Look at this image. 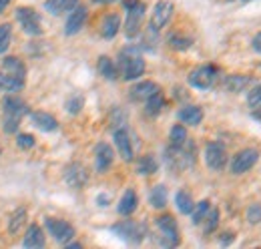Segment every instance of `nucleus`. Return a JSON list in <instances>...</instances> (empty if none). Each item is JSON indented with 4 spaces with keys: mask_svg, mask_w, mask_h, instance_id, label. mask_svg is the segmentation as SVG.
<instances>
[{
    "mask_svg": "<svg viewBox=\"0 0 261 249\" xmlns=\"http://www.w3.org/2000/svg\"><path fill=\"white\" fill-rule=\"evenodd\" d=\"M2 111H4V131L6 133H16L18 127H20V121L24 115H29V107L22 98L14 96V94H8L2 98Z\"/></svg>",
    "mask_w": 261,
    "mask_h": 249,
    "instance_id": "nucleus-1",
    "label": "nucleus"
},
{
    "mask_svg": "<svg viewBox=\"0 0 261 249\" xmlns=\"http://www.w3.org/2000/svg\"><path fill=\"white\" fill-rule=\"evenodd\" d=\"M119 74L125 81H137L143 72H145V59L141 57V53L133 46H127L121 51L119 55V62H117Z\"/></svg>",
    "mask_w": 261,
    "mask_h": 249,
    "instance_id": "nucleus-2",
    "label": "nucleus"
},
{
    "mask_svg": "<svg viewBox=\"0 0 261 249\" xmlns=\"http://www.w3.org/2000/svg\"><path fill=\"white\" fill-rule=\"evenodd\" d=\"M219 79H221L219 66H215V64H201V66H197V68H193L189 72V79L187 81H189V85L193 89L209 91V89H213L219 83Z\"/></svg>",
    "mask_w": 261,
    "mask_h": 249,
    "instance_id": "nucleus-3",
    "label": "nucleus"
},
{
    "mask_svg": "<svg viewBox=\"0 0 261 249\" xmlns=\"http://www.w3.org/2000/svg\"><path fill=\"white\" fill-rule=\"evenodd\" d=\"M123 6H125V10H127L125 34H127V38H135V36L141 32V24H143L147 6H145V2H141V0H125Z\"/></svg>",
    "mask_w": 261,
    "mask_h": 249,
    "instance_id": "nucleus-4",
    "label": "nucleus"
},
{
    "mask_svg": "<svg viewBox=\"0 0 261 249\" xmlns=\"http://www.w3.org/2000/svg\"><path fill=\"white\" fill-rule=\"evenodd\" d=\"M113 233L119 235L121 239L129 241V243H141L147 235V227H145V223H139L133 219H123V221L113 225Z\"/></svg>",
    "mask_w": 261,
    "mask_h": 249,
    "instance_id": "nucleus-5",
    "label": "nucleus"
},
{
    "mask_svg": "<svg viewBox=\"0 0 261 249\" xmlns=\"http://www.w3.org/2000/svg\"><path fill=\"white\" fill-rule=\"evenodd\" d=\"M165 159H167L169 167H173L177 171H183V169H187V167L193 165V161H195V149L187 141L183 147H169Z\"/></svg>",
    "mask_w": 261,
    "mask_h": 249,
    "instance_id": "nucleus-6",
    "label": "nucleus"
},
{
    "mask_svg": "<svg viewBox=\"0 0 261 249\" xmlns=\"http://www.w3.org/2000/svg\"><path fill=\"white\" fill-rule=\"evenodd\" d=\"M16 20L20 22L22 31L31 36H40L42 34V22H40V16L38 12L31 8V6H20L16 8Z\"/></svg>",
    "mask_w": 261,
    "mask_h": 249,
    "instance_id": "nucleus-7",
    "label": "nucleus"
},
{
    "mask_svg": "<svg viewBox=\"0 0 261 249\" xmlns=\"http://www.w3.org/2000/svg\"><path fill=\"white\" fill-rule=\"evenodd\" d=\"M259 161V151L249 147V149H241L237 155H233L231 163H229V169L233 175H243L247 173L255 163Z\"/></svg>",
    "mask_w": 261,
    "mask_h": 249,
    "instance_id": "nucleus-8",
    "label": "nucleus"
},
{
    "mask_svg": "<svg viewBox=\"0 0 261 249\" xmlns=\"http://www.w3.org/2000/svg\"><path fill=\"white\" fill-rule=\"evenodd\" d=\"M227 161H229V155L225 145H221L217 141L207 143V147H205V163H207V167L211 171H223L225 165H227Z\"/></svg>",
    "mask_w": 261,
    "mask_h": 249,
    "instance_id": "nucleus-9",
    "label": "nucleus"
},
{
    "mask_svg": "<svg viewBox=\"0 0 261 249\" xmlns=\"http://www.w3.org/2000/svg\"><path fill=\"white\" fill-rule=\"evenodd\" d=\"M44 227L48 229V233L55 237V241H59V243H63L66 245L72 237H74V227L65 221V219H57V217H46L44 219Z\"/></svg>",
    "mask_w": 261,
    "mask_h": 249,
    "instance_id": "nucleus-10",
    "label": "nucleus"
},
{
    "mask_svg": "<svg viewBox=\"0 0 261 249\" xmlns=\"http://www.w3.org/2000/svg\"><path fill=\"white\" fill-rule=\"evenodd\" d=\"M157 229H159V233H161V237H163V245H169V247H173V245H179V241H181V237H179V225H177V221L173 215H159L157 217Z\"/></svg>",
    "mask_w": 261,
    "mask_h": 249,
    "instance_id": "nucleus-11",
    "label": "nucleus"
},
{
    "mask_svg": "<svg viewBox=\"0 0 261 249\" xmlns=\"http://www.w3.org/2000/svg\"><path fill=\"white\" fill-rule=\"evenodd\" d=\"M173 10H175V6L171 0H159L151 12V29H155V31L165 29L169 24V20L173 18Z\"/></svg>",
    "mask_w": 261,
    "mask_h": 249,
    "instance_id": "nucleus-12",
    "label": "nucleus"
},
{
    "mask_svg": "<svg viewBox=\"0 0 261 249\" xmlns=\"http://www.w3.org/2000/svg\"><path fill=\"white\" fill-rule=\"evenodd\" d=\"M65 181L72 189H83L89 183V171L83 163H70L65 169Z\"/></svg>",
    "mask_w": 261,
    "mask_h": 249,
    "instance_id": "nucleus-13",
    "label": "nucleus"
},
{
    "mask_svg": "<svg viewBox=\"0 0 261 249\" xmlns=\"http://www.w3.org/2000/svg\"><path fill=\"white\" fill-rule=\"evenodd\" d=\"M113 139H115V145H117V151L123 161L130 163L135 159V153H133V143H130V137L127 133L125 127H119V129H113Z\"/></svg>",
    "mask_w": 261,
    "mask_h": 249,
    "instance_id": "nucleus-14",
    "label": "nucleus"
},
{
    "mask_svg": "<svg viewBox=\"0 0 261 249\" xmlns=\"http://www.w3.org/2000/svg\"><path fill=\"white\" fill-rule=\"evenodd\" d=\"M115 161V151L109 143H98L95 147V167L97 173H107Z\"/></svg>",
    "mask_w": 261,
    "mask_h": 249,
    "instance_id": "nucleus-15",
    "label": "nucleus"
},
{
    "mask_svg": "<svg viewBox=\"0 0 261 249\" xmlns=\"http://www.w3.org/2000/svg\"><path fill=\"white\" fill-rule=\"evenodd\" d=\"M87 16H89V12H87V8L85 6H76L74 10H70V14H68V20H66V27H65V32L68 36H72V34H76V32H81V29L85 27V22H87Z\"/></svg>",
    "mask_w": 261,
    "mask_h": 249,
    "instance_id": "nucleus-16",
    "label": "nucleus"
},
{
    "mask_svg": "<svg viewBox=\"0 0 261 249\" xmlns=\"http://www.w3.org/2000/svg\"><path fill=\"white\" fill-rule=\"evenodd\" d=\"M253 85H255V81L247 74H229L223 81V89L227 93H241V91H247Z\"/></svg>",
    "mask_w": 261,
    "mask_h": 249,
    "instance_id": "nucleus-17",
    "label": "nucleus"
},
{
    "mask_svg": "<svg viewBox=\"0 0 261 249\" xmlns=\"http://www.w3.org/2000/svg\"><path fill=\"white\" fill-rule=\"evenodd\" d=\"M22 245L29 249H38L46 245L44 233H42V229H40L36 223L29 225V229H27V233H24V239H22Z\"/></svg>",
    "mask_w": 261,
    "mask_h": 249,
    "instance_id": "nucleus-18",
    "label": "nucleus"
},
{
    "mask_svg": "<svg viewBox=\"0 0 261 249\" xmlns=\"http://www.w3.org/2000/svg\"><path fill=\"white\" fill-rule=\"evenodd\" d=\"M31 119H33V124L36 129H40V131H44V133H53V131H57L59 129V123H57V119L50 115V113H44V111H36L31 115Z\"/></svg>",
    "mask_w": 261,
    "mask_h": 249,
    "instance_id": "nucleus-19",
    "label": "nucleus"
},
{
    "mask_svg": "<svg viewBox=\"0 0 261 249\" xmlns=\"http://www.w3.org/2000/svg\"><path fill=\"white\" fill-rule=\"evenodd\" d=\"M179 121L183 124H189V127H197L203 121V109L197 107V105H187L179 111Z\"/></svg>",
    "mask_w": 261,
    "mask_h": 249,
    "instance_id": "nucleus-20",
    "label": "nucleus"
},
{
    "mask_svg": "<svg viewBox=\"0 0 261 249\" xmlns=\"http://www.w3.org/2000/svg\"><path fill=\"white\" fill-rule=\"evenodd\" d=\"M119 31H121V18H119V14H107L102 18V22H100V36L107 38V40H111V38H115L119 34Z\"/></svg>",
    "mask_w": 261,
    "mask_h": 249,
    "instance_id": "nucleus-21",
    "label": "nucleus"
},
{
    "mask_svg": "<svg viewBox=\"0 0 261 249\" xmlns=\"http://www.w3.org/2000/svg\"><path fill=\"white\" fill-rule=\"evenodd\" d=\"M137 205H139V197H137V193H135L133 189H127V191L123 193L119 205H117V211H119L121 215L129 217V215H133V213L137 211Z\"/></svg>",
    "mask_w": 261,
    "mask_h": 249,
    "instance_id": "nucleus-22",
    "label": "nucleus"
},
{
    "mask_svg": "<svg viewBox=\"0 0 261 249\" xmlns=\"http://www.w3.org/2000/svg\"><path fill=\"white\" fill-rule=\"evenodd\" d=\"M161 89H159V85L157 83H153V81H143V83H139V85H135L133 89H130V96L135 98V101H147L149 96H153L155 93H159Z\"/></svg>",
    "mask_w": 261,
    "mask_h": 249,
    "instance_id": "nucleus-23",
    "label": "nucleus"
},
{
    "mask_svg": "<svg viewBox=\"0 0 261 249\" xmlns=\"http://www.w3.org/2000/svg\"><path fill=\"white\" fill-rule=\"evenodd\" d=\"M79 4H81L79 0H46L44 2V10H48L50 14L59 16V14H65V12L74 10Z\"/></svg>",
    "mask_w": 261,
    "mask_h": 249,
    "instance_id": "nucleus-24",
    "label": "nucleus"
},
{
    "mask_svg": "<svg viewBox=\"0 0 261 249\" xmlns=\"http://www.w3.org/2000/svg\"><path fill=\"white\" fill-rule=\"evenodd\" d=\"M135 169L139 175H155L159 171V163L153 155H141L135 163Z\"/></svg>",
    "mask_w": 261,
    "mask_h": 249,
    "instance_id": "nucleus-25",
    "label": "nucleus"
},
{
    "mask_svg": "<svg viewBox=\"0 0 261 249\" xmlns=\"http://www.w3.org/2000/svg\"><path fill=\"white\" fill-rule=\"evenodd\" d=\"M24 89V79H18V77H12L8 72H0V91H6V93H18Z\"/></svg>",
    "mask_w": 261,
    "mask_h": 249,
    "instance_id": "nucleus-26",
    "label": "nucleus"
},
{
    "mask_svg": "<svg viewBox=\"0 0 261 249\" xmlns=\"http://www.w3.org/2000/svg\"><path fill=\"white\" fill-rule=\"evenodd\" d=\"M169 201V191L165 185H155L149 193V205L155 209H165Z\"/></svg>",
    "mask_w": 261,
    "mask_h": 249,
    "instance_id": "nucleus-27",
    "label": "nucleus"
},
{
    "mask_svg": "<svg viewBox=\"0 0 261 249\" xmlns=\"http://www.w3.org/2000/svg\"><path fill=\"white\" fill-rule=\"evenodd\" d=\"M2 68H4L8 74L18 77V79H24V74H27V66H24V62L20 61L18 57H6V59L2 61Z\"/></svg>",
    "mask_w": 261,
    "mask_h": 249,
    "instance_id": "nucleus-28",
    "label": "nucleus"
},
{
    "mask_svg": "<svg viewBox=\"0 0 261 249\" xmlns=\"http://www.w3.org/2000/svg\"><path fill=\"white\" fill-rule=\"evenodd\" d=\"M97 68L107 81H117L119 79V68H117V64L113 62L111 57H100L97 62Z\"/></svg>",
    "mask_w": 261,
    "mask_h": 249,
    "instance_id": "nucleus-29",
    "label": "nucleus"
},
{
    "mask_svg": "<svg viewBox=\"0 0 261 249\" xmlns=\"http://www.w3.org/2000/svg\"><path fill=\"white\" fill-rule=\"evenodd\" d=\"M175 205H177V209H179L183 215H191V211H193V207H195L191 193H189V191H183V189L177 191V195H175Z\"/></svg>",
    "mask_w": 261,
    "mask_h": 249,
    "instance_id": "nucleus-30",
    "label": "nucleus"
},
{
    "mask_svg": "<svg viewBox=\"0 0 261 249\" xmlns=\"http://www.w3.org/2000/svg\"><path fill=\"white\" fill-rule=\"evenodd\" d=\"M163 107H165V96H163L161 91H159V93H155L153 96H149V98L145 101V113H147V115H151V117L159 115V113L163 111Z\"/></svg>",
    "mask_w": 261,
    "mask_h": 249,
    "instance_id": "nucleus-31",
    "label": "nucleus"
},
{
    "mask_svg": "<svg viewBox=\"0 0 261 249\" xmlns=\"http://www.w3.org/2000/svg\"><path fill=\"white\" fill-rule=\"evenodd\" d=\"M187 141H189V135H187V129H185L183 124L171 127V133H169V143H171V147H183Z\"/></svg>",
    "mask_w": 261,
    "mask_h": 249,
    "instance_id": "nucleus-32",
    "label": "nucleus"
},
{
    "mask_svg": "<svg viewBox=\"0 0 261 249\" xmlns=\"http://www.w3.org/2000/svg\"><path fill=\"white\" fill-rule=\"evenodd\" d=\"M191 44H193V38H191V36L179 34V32L169 34V46L175 48V51H187Z\"/></svg>",
    "mask_w": 261,
    "mask_h": 249,
    "instance_id": "nucleus-33",
    "label": "nucleus"
},
{
    "mask_svg": "<svg viewBox=\"0 0 261 249\" xmlns=\"http://www.w3.org/2000/svg\"><path fill=\"white\" fill-rule=\"evenodd\" d=\"M209 211H211V203H209L207 199L199 201L195 207H193V211H191L193 223H195V225H201V223H203V219L207 217V213H209Z\"/></svg>",
    "mask_w": 261,
    "mask_h": 249,
    "instance_id": "nucleus-34",
    "label": "nucleus"
},
{
    "mask_svg": "<svg viewBox=\"0 0 261 249\" xmlns=\"http://www.w3.org/2000/svg\"><path fill=\"white\" fill-rule=\"evenodd\" d=\"M24 221H27V209H24V207H20V209H16V211L12 213V219H10V223H8L10 233H18V231H20V227L24 225Z\"/></svg>",
    "mask_w": 261,
    "mask_h": 249,
    "instance_id": "nucleus-35",
    "label": "nucleus"
},
{
    "mask_svg": "<svg viewBox=\"0 0 261 249\" xmlns=\"http://www.w3.org/2000/svg\"><path fill=\"white\" fill-rule=\"evenodd\" d=\"M217 225H219V209H211L207 213V217L203 219V233L205 235L213 233L217 229Z\"/></svg>",
    "mask_w": 261,
    "mask_h": 249,
    "instance_id": "nucleus-36",
    "label": "nucleus"
},
{
    "mask_svg": "<svg viewBox=\"0 0 261 249\" xmlns=\"http://www.w3.org/2000/svg\"><path fill=\"white\" fill-rule=\"evenodd\" d=\"M12 42V27L6 22V24H0V55H4L8 51Z\"/></svg>",
    "mask_w": 261,
    "mask_h": 249,
    "instance_id": "nucleus-37",
    "label": "nucleus"
},
{
    "mask_svg": "<svg viewBox=\"0 0 261 249\" xmlns=\"http://www.w3.org/2000/svg\"><path fill=\"white\" fill-rule=\"evenodd\" d=\"M83 107H85L83 94H72V96L66 101V111H68L70 115H79V113L83 111Z\"/></svg>",
    "mask_w": 261,
    "mask_h": 249,
    "instance_id": "nucleus-38",
    "label": "nucleus"
},
{
    "mask_svg": "<svg viewBox=\"0 0 261 249\" xmlns=\"http://www.w3.org/2000/svg\"><path fill=\"white\" fill-rule=\"evenodd\" d=\"M247 105H249L251 109L261 107V83L259 85H253V89L249 91V94H247Z\"/></svg>",
    "mask_w": 261,
    "mask_h": 249,
    "instance_id": "nucleus-39",
    "label": "nucleus"
},
{
    "mask_svg": "<svg viewBox=\"0 0 261 249\" xmlns=\"http://www.w3.org/2000/svg\"><path fill=\"white\" fill-rule=\"evenodd\" d=\"M247 221H249L251 225H257V223H261V205H259V203L249 205V209H247Z\"/></svg>",
    "mask_w": 261,
    "mask_h": 249,
    "instance_id": "nucleus-40",
    "label": "nucleus"
},
{
    "mask_svg": "<svg viewBox=\"0 0 261 249\" xmlns=\"http://www.w3.org/2000/svg\"><path fill=\"white\" fill-rule=\"evenodd\" d=\"M16 145H18L20 149H33L34 137L33 135H29V133H22V135H18V137H16Z\"/></svg>",
    "mask_w": 261,
    "mask_h": 249,
    "instance_id": "nucleus-41",
    "label": "nucleus"
},
{
    "mask_svg": "<svg viewBox=\"0 0 261 249\" xmlns=\"http://www.w3.org/2000/svg\"><path fill=\"white\" fill-rule=\"evenodd\" d=\"M235 239V235H233V231H225V233H221L219 235V241L223 243V245H227V243H231Z\"/></svg>",
    "mask_w": 261,
    "mask_h": 249,
    "instance_id": "nucleus-42",
    "label": "nucleus"
},
{
    "mask_svg": "<svg viewBox=\"0 0 261 249\" xmlns=\"http://www.w3.org/2000/svg\"><path fill=\"white\" fill-rule=\"evenodd\" d=\"M251 46H253V51H255V53H259V55H261V32H257V34L253 36Z\"/></svg>",
    "mask_w": 261,
    "mask_h": 249,
    "instance_id": "nucleus-43",
    "label": "nucleus"
},
{
    "mask_svg": "<svg viewBox=\"0 0 261 249\" xmlns=\"http://www.w3.org/2000/svg\"><path fill=\"white\" fill-rule=\"evenodd\" d=\"M251 115H253L257 121H261V107H257V109H251Z\"/></svg>",
    "mask_w": 261,
    "mask_h": 249,
    "instance_id": "nucleus-44",
    "label": "nucleus"
},
{
    "mask_svg": "<svg viewBox=\"0 0 261 249\" xmlns=\"http://www.w3.org/2000/svg\"><path fill=\"white\" fill-rule=\"evenodd\" d=\"M10 2H12V0H0V14H2L4 10H6V6H8Z\"/></svg>",
    "mask_w": 261,
    "mask_h": 249,
    "instance_id": "nucleus-45",
    "label": "nucleus"
},
{
    "mask_svg": "<svg viewBox=\"0 0 261 249\" xmlns=\"http://www.w3.org/2000/svg\"><path fill=\"white\" fill-rule=\"evenodd\" d=\"M97 4H111V2H117V0H95Z\"/></svg>",
    "mask_w": 261,
    "mask_h": 249,
    "instance_id": "nucleus-46",
    "label": "nucleus"
},
{
    "mask_svg": "<svg viewBox=\"0 0 261 249\" xmlns=\"http://www.w3.org/2000/svg\"><path fill=\"white\" fill-rule=\"evenodd\" d=\"M245 2H249V0H245Z\"/></svg>",
    "mask_w": 261,
    "mask_h": 249,
    "instance_id": "nucleus-47",
    "label": "nucleus"
}]
</instances>
